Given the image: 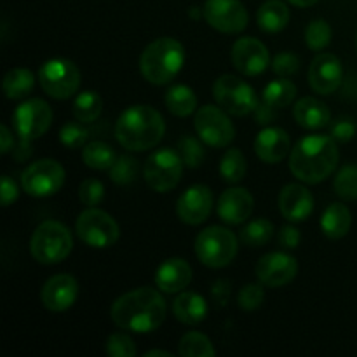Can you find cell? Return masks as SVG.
Instances as JSON below:
<instances>
[{"instance_id": "9a60e30c", "label": "cell", "mask_w": 357, "mask_h": 357, "mask_svg": "<svg viewBox=\"0 0 357 357\" xmlns=\"http://www.w3.org/2000/svg\"><path fill=\"white\" fill-rule=\"evenodd\" d=\"M232 63L239 73L246 77L261 75L271 65V54L264 42L258 38L243 37L234 42Z\"/></svg>"}, {"instance_id": "bcb514c9", "label": "cell", "mask_w": 357, "mask_h": 357, "mask_svg": "<svg viewBox=\"0 0 357 357\" xmlns=\"http://www.w3.org/2000/svg\"><path fill=\"white\" fill-rule=\"evenodd\" d=\"M300 230L295 229L291 225L281 227L278 234V244L282 248V250H295L300 244Z\"/></svg>"}, {"instance_id": "4316f807", "label": "cell", "mask_w": 357, "mask_h": 357, "mask_svg": "<svg viewBox=\"0 0 357 357\" xmlns=\"http://www.w3.org/2000/svg\"><path fill=\"white\" fill-rule=\"evenodd\" d=\"M352 227V215L349 208L340 202L330 204L323 213L321 218V229H323L324 236L330 239H342L349 234Z\"/></svg>"}, {"instance_id": "c3c4849f", "label": "cell", "mask_w": 357, "mask_h": 357, "mask_svg": "<svg viewBox=\"0 0 357 357\" xmlns=\"http://www.w3.org/2000/svg\"><path fill=\"white\" fill-rule=\"evenodd\" d=\"M275 108H272L271 105H267L265 101H261V103H258L257 110H255V117H257V122L258 124L265 126L268 124V122H272L275 119Z\"/></svg>"}, {"instance_id": "5bb4252c", "label": "cell", "mask_w": 357, "mask_h": 357, "mask_svg": "<svg viewBox=\"0 0 357 357\" xmlns=\"http://www.w3.org/2000/svg\"><path fill=\"white\" fill-rule=\"evenodd\" d=\"M202 16L222 33H239L248 26V10L241 0H206Z\"/></svg>"}, {"instance_id": "7bdbcfd3", "label": "cell", "mask_w": 357, "mask_h": 357, "mask_svg": "<svg viewBox=\"0 0 357 357\" xmlns=\"http://www.w3.org/2000/svg\"><path fill=\"white\" fill-rule=\"evenodd\" d=\"M265 300V291H264V284H246L237 295V303H239L241 309L248 310H257L258 307L264 303Z\"/></svg>"}, {"instance_id": "681fc988", "label": "cell", "mask_w": 357, "mask_h": 357, "mask_svg": "<svg viewBox=\"0 0 357 357\" xmlns=\"http://www.w3.org/2000/svg\"><path fill=\"white\" fill-rule=\"evenodd\" d=\"M0 142H2V149H0V152L7 153L13 150L14 138H13V132L9 131L7 126H2V128H0Z\"/></svg>"}, {"instance_id": "f35d334b", "label": "cell", "mask_w": 357, "mask_h": 357, "mask_svg": "<svg viewBox=\"0 0 357 357\" xmlns=\"http://www.w3.org/2000/svg\"><path fill=\"white\" fill-rule=\"evenodd\" d=\"M305 42L312 51H323L331 42V26L324 20H314L305 30Z\"/></svg>"}, {"instance_id": "f546056e", "label": "cell", "mask_w": 357, "mask_h": 357, "mask_svg": "<svg viewBox=\"0 0 357 357\" xmlns=\"http://www.w3.org/2000/svg\"><path fill=\"white\" fill-rule=\"evenodd\" d=\"M35 77L26 68H13L3 77V93L9 100H23L31 93Z\"/></svg>"}, {"instance_id": "ba28073f", "label": "cell", "mask_w": 357, "mask_h": 357, "mask_svg": "<svg viewBox=\"0 0 357 357\" xmlns=\"http://www.w3.org/2000/svg\"><path fill=\"white\" fill-rule=\"evenodd\" d=\"M183 173V159L173 149L155 150L143 166V178L152 190L166 194L176 188Z\"/></svg>"}, {"instance_id": "7c38bea8", "label": "cell", "mask_w": 357, "mask_h": 357, "mask_svg": "<svg viewBox=\"0 0 357 357\" xmlns=\"http://www.w3.org/2000/svg\"><path fill=\"white\" fill-rule=\"evenodd\" d=\"M13 122L14 129L20 135V142L31 143L49 131L52 124V108L47 101L31 98L14 110Z\"/></svg>"}, {"instance_id": "277c9868", "label": "cell", "mask_w": 357, "mask_h": 357, "mask_svg": "<svg viewBox=\"0 0 357 357\" xmlns=\"http://www.w3.org/2000/svg\"><path fill=\"white\" fill-rule=\"evenodd\" d=\"M185 63V49L181 42L171 37H160L150 42L139 58V70L146 82L164 86L181 72Z\"/></svg>"}, {"instance_id": "60d3db41", "label": "cell", "mask_w": 357, "mask_h": 357, "mask_svg": "<svg viewBox=\"0 0 357 357\" xmlns=\"http://www.w3.org/2000/svg\"><path fill=\"white\" fill-rule=\"evenodd\" d=\"M107 354L112 357H132L136 356L135 340L124 331L112 333L107 340Z\"/></svg>"}, {"instance_id": "7a4b0ae2", "label": "cell", "mask_w": 357, "mask_h": 357, "mask_svg": "<svg viewBox=\"0 0 357 357\" xmlns=\"http://www.w3.org/2000/svg\"><path fill=\"white\" fill-rule=\"evenodd\" d=\"M337 142L326 135H310L300 139L289 153V171L309 185L321 183L338 166Z\"/></svg>"}, {"instance_id": "e0dca14e", "label": "cell", "mask_w": 357, "mask_h": 357, "mask_svg": "<svg viewBox=\"0 0 357 357\" xmlns=\"http://www.w3.org/2000/svg\"><path fill=\"white\" fill-rule=\"evenodd\" d=\"M344 80V68L340 59L331 52H321L309 66V84L317 94H333Z\"/></svg>"}, {"instance_id": "4dcf8cb0", "label": "cell", "mask_w": 357, "mask_h": 357, "mask_svg": "<svg viewBox=\"0 0 357 357\" xmlns=\"http://www.w3.org/2000/svg\"><path fill=\"white\" fill-rule=\"evenodd\" d=\"M101 112H103V100L94 91H84L75 98L72 105V114L77 121L82 124H89L100 119Z\"/></svg>"}, {"instance_id": "2e32d148", "label": "cell", "mask_w": 357, "mask_h": 357, "mask_svg": "<svg viewBox=\"0 0 357 357\" xmlns=\"http://www.w3.org/2000/svg\"><path fill=\"white\" fill-rule=\"evenodd\" d=\"M257 278L258 281L268 288H282V286L289 284L293 279L296 278L298 272V264L293 257L288 253H268L258 260L257 268Z\"/></svg>"}, {"instance_id": "6da1fadb", "label": "cell", "mask_w": 357, "mask_h": 357, "mask_svg": "<svg viewBox=\"0 0 357 357\" xmlns=\"http://www.w3.org/2000/svg\"><path fill=\"white\" fill-rule=\"evenodd\" d=\"M166 302L157 289L138 288L119 296L110 309L112 321L121 330L132 333H150L166 319Z\"/></svg>"}, {"instance_id": "d4e9b609", "label": "cell", "mask_w": 357, "mask_h": 357, "mask_svg": "<svg viewBox=\"0 0 357 357\" xmlns=\"http://www.w3.org/2000/svg\"><path fill=\"white\" fill-rule=\"evenodd\" d=\"M173 314L180 323L195 326L208 316V302L197 293L185 291L173 302Z\"/></svg>"}, {"instance_id": "8d00e7d4", "label": "cell", "mask_w": 357, "mask_h": 357, "mask_svg": "<svg viewBox=\"0 0 357 357\" xmlns=\"http://www.w3.org/2000/svg\"><path fill=\"white\" fill-rule=\"evenodd\" d=\"M333 188L338 197L345 201H357V166L351 164L338 171L333 181Z\"/></svg>"}, {"instance_id": "74e56055", "label": "cell", "mask_w": 357, "mask_h": 357, "mask_svg": "<svg viewBox=\"0 0 357 357\" xmlns=\"http://www.w3.org/2000/svg\"><path fill=\"white\" fill-rule=\"evenodd\" d=\"M178 152H180L185 166L192 167V169L204 162V146L194 136H183V138L178 139Z\"/></svg>"}, {"instance_id": "cb8c5ba5", "label": "cell", "mask_w": 357, "mask_h": 357, "mask_svg": "<svg viewBox=\"0 0 357 357\" xmlns=\"http://www.w3.org/2000/svg\"><path fill=\"white\" fill-rule=\"evenodd\" d=\"M293 117L296 124L305 129L326 128L331 121L330 108L326 107V103L312 96H305L296 101L293 107Z\"/></svg>"}, {"instance_id": "e575fe53", "label": "cell", "mask_w": 357, "mask_h": 357, "mask_svg": "<svg viewBox=\"0 0 357 357\" xmlns=\"http://www.w3.org/2000/svg\"><path fill=\"white\" fill-rule=\"evenodd\" d=\"M274 236V225L265 218L253 220L241 230V241L250 248H261Z\"/></svg>"}, {"instance_id": "8992f818", "label": "cell", "mask_w": 357, "mask_h": 357, "mask_svg": "<svg viewBox=\"0 0 357 357\" xmlns=\"http://www.w3.org/2000/svg\"><path fill=\"white\" fill-rule=\"evenodd\" d=\"M194 250L199 261L206 267H227L237 255V237L225 227H208L199 232Z\"/></svg>"}, {"instance_id": "ee69618b", "label": "cell", "mask_w": 357, "mask_h": 357, "mask_svg": "<svg viewBox=\"0 0 357 357\" xmlns=\"http://www.w3.org/2000/svg\"><path fill=\"white\" fill-rule=\"evenodd\" d=\"M272 70L281 77L295 75L300 70V58L293 52H281L272 59Z\"/></svg>"}, {"instance_id": "7dc6e473", "label": "cell", "mask_w": 357, "mask_h": 357, "mask_svg": "<svg viewBox=\"0 0 357 357\" xmlns=\"http://www.w3.org/2000/svg\"><path fill=\"white\" fill-rule=\"evenodd\" d=\"M17 194H20V190H17V185L14 183V180H10L7 174H3L2 176V206L3 208H7V206L13 204V202L17 199Z\"/></svg>"}, {"instance_id": "83f0119b", "label": "cell", "mask_w": 357, "mask_h": 357, "mask_svg": "<svg viewBox=\"0 0 357 357\" xmlns=\"http://www.w3.org/2000/svg\"><path fill=\"white\" fill-rule=\"evenodd\" d=\"M167 110L176 117H188L197 108V96L188 86H173L164 96Z\"/></svg>"}, {"instance_id": "3957f363", "label": "cell", "mask_w": 357, "mask_h": 357, "mask_svg": "<svg viewBox=\"0 0 357 357\" xmlns=\"http://www.w3.org/2000/svg\"><path fill=\"white\" fill-rule=\"evenodd\" d=\"M166 132V122L155 108L132 105L115 122V138L131 152H145L159 145Z\"/></svg>"}, {"instance_id": "4fadbf2b", "label": "cell", "mask_w": 357, "mask_h": 357, "mask_svg": "<svg viewBox=\"0 0 357 357\" xmlns=\"http://www.w3.org/2000/svg\"><path fill=\"white\" fill-rule=\"evenodd\" d=\"M65 183V169L58 160L42 159L30 164L23 171L21 187L31 197H49L61 190Z\"/></svg>"}, {"instance_id": "f1b7e54d", "label": "cell", "mask_w": 357, "mask_h": 357, "mask_svg": "<svg viewBox=\"0 0 357 357\" xmlns=\"http://www.w3.org/2000/svg\"><path fill=\"white\" fill-rule=\"evenodd\" d=\"M296 96V86L289 79H278L272 80L265 86L261 93V101L271 105L275 110L289 107Z\"/></svg>"}, {"instance_id": "30bf717a", "label": "cell", "mask_w": 357, "mask_h": 357, "mask_svg": "<svg viewBox=\"0 0 357 357\" xmlns=\"http://www.w3.org/2000/svg\"><path fill=\"white\" fill-rule=\"evenodd\" d=\"M75 230L82 243L91 248H96V250L114 246L121 236L117 222L107 211L98 208H89L80 213L75 223Z\"/></svg>"}, {"instance_id": "d590c367", "label": "cell", "mask_w": 357, "mask_h": 357, "mask_svg": "<svg viewBox=\"0 0 357 357\" xmlns=\"http://www.w3.org/2000/svg\"><path fill=\"white\" fill-rule=\"evenodd\" d=\"M139 164L135 157L131 155H121L114 162V166L108 169V176L119 187H128L132 181L138 178Z\"/></svg>"}, {"instance_id": "d6986e66", "label": "cell", "mask_w": 357, "mask_h": 357, "mask_svg": "<svg viewBox=\"0 0 357 357\" xmlns=\"http://www.w3.org/2000/svg\"><path fill=\"white\" fill-rule=\"evenodd\" d=\"M213 208V194L206 185L187 188L178 199L176 215L187 225H201L208 220Z\"/></svg>"}, {"instance_id": "816d5d0a", "label": "cell", "mask_w": 357, "mask_h": 357, "mask_svg": "<svg viewBox=\"0 0 357 357\" xmlns=\"http://www.w3.org/2000/svg\"><path fill=\"white\" fill-rule=\"evenodd\" d=\"M153 356H164V357H171V354L167 351H149L145 354V357H153Z\"/></svg>"}, {"instance_id": "7402d4cb", "label": "cell", "mask_w": 357, "mask_h": 357, "mask_svg": "<svg viewBox=\"0 0 357 357\" xmlns=\"http://www.w3.org/2000/svg\"><path fill=\"white\" fill-rule=\"evenodd\" d=\"M291 139L282 128H265L255 139V152L258 159L267 164H278L288 157Z\"/></svg>"}, {"instance_id": "b9f144b4", "label": "cell", "mask_w": 357, "mask_h": 357, "mask_svg": "<svg viewBox=\"0 0 357 357\" xmlns=\"http://www.w3.org/2000/svg\"><path fill=\"white\" fill-rule=\"evenodd\" d=\"M105 197V187L100 180H94V178H87L80 183L79 187V199L84 206L87 208H94V206L100 204Z\"/></svg>"}, {"instance_id": "d6a6232c", "label": "cell", "mask_w": 357, "mask_h": 357, "mask_svg": "<svg viewBox=\"0 0 357 357\" xmlns=\"http://www.w3.org/2000/svg\"><path fill=\"white\" fill-rule=\"evenodd\" d=\"M248 171L246 157L237 149H229L220 160V176L227 183H239Z\"/></svg>"}, {"instance_id": "f5cc1de1", "label": "cell", "mask_w": 357, "mask_h": 357, "mask_svg": "<svg viewBox=\"0 0 357 357\" xmlns=\"http://www.w3.org/2000/svg\"><path fill=\"white\" fill-rule=\"evenodd\" d=\"M356 45H357V37H356Z\"/></svg>"}, {"instance_id": "ffe728a7", "label": "cell", "mask_w": 357, "mask_h": 357, "mask_svg": "<svg viewBox=\"0 0 357 357\" xmlns=\"http://www.w3.org/2000/svg\"><path fill=\"white\" fill-rule=\"evenodd\" d=\"M255 208V199L246 188H229L218 199L220 220L227 225H241L251 216Z\"/></svg>"}, {"instance_id": "836d02e7", "label": "cell", "mask_w": 357, "mask_h": 357, "mask_svg": "<svg viewBox=\"0 0 357 357\" xmlns=\"http://www.w3.org/2000/svg\"><path fill=\"white\" fill-rule=\"evenodd\" d=\"M178 352L185 357H215L216 351L211 340L199 331H190L183 335L178 345Z\"/></svg>"}, {"instance_id": "5b68a950", "label": "cell", "mask_w": 357, "mask_h": 357, "mask_svg": "<svg viewBox=\"0 0 357 357\" xmlns=\"http://www.w3.org/2000/svg\"><path fill=\"white\" fill-rule=\"evenodd\" d=\"M72 234L63 223L47 220L35 229L30 241L31 257L42 265H54L72 253Z\"/></svg>"}, {"instance_id": "484cf974", "label": "cell", "mask_w": 357, "mask_h": 357, "mask_svg": "<svg viewBox=\"0 0 357 357\" xmlns=\"http://www.w3.org/2000/svg\"><path fill=\"white\" fill-rule=\"evenodd\" d=\"M257 23L265 33H279L289 23V9L282 0H267L257 13Z\"/></svg>"}, {"instance_id": "603a6c76", "label": "cell", "mask_w": 357, "mask_h": 357, "mask_svg": "<svg viewBox=\"0 0 357 357\" xmlns=\"http://www.w3.org/2000/svg\"><path fill=\"white\" fill-rule=\"evenodd\" d=\"M192 267L183 258H169L155 272V286L162 293H180L190 284Z\"/></svg>"}, {"instance_id": "44dd1931", "label": "cell", "mask_w": 357, "mask_h": 357, "mask_svg": "<svg viewBox=\"0 0 357 357\" xmlns=\"http://www.w3.org/2000/svg\"><path fill=\"white\" fill-rule=\"evenodd\" d=\"M279 211L289 222H303L314 211V197L303 185L289 183L279 194Z\"/></svg>"}, {"instance_id": "f907efd6", "label": "cell", "mask_w": 357, "mask_h": 357, "mask_svg": "<svg viewBox=\"0 0 357 357\" xmlns=\"http://www.w3.org/2000/svg\"><path fill=\"white\" fill-rule=\"evenodd\" d=\"M289 3H293V6L296 7H310L314 6V3H317L319 0H288Z\"/></svg>"}, {"instance_id": "9c48e42d", "label": "cell", "mask_w": 357, "mask_h": 357, "mask_svg": "<svg viewBox=\"0 0 357 357\" xmlns=\"http://www.w3.org/2000/svg\"><path fill=\"white\" fill-rule=\"evenodd\" d=\"M38 82L47 96L68 100L80 87V70L70 59H49L38 70Z\"/></svg>"}, {"instance_id": "ac0fdd59", "label": "cell", "mask_w": 357, "mask_h": 357, "mask_svg": "<svg viewBox=\"0 0 357 357\" xmlns=\"http://www.w3.org/2000/svg\"><path fill=\"white\" fill-rule=\"evenodd\" d=\"M79 296V282L70 274L52 275L40 291V302L51 312H65Z\"/></svg>"}, {"instance_id": "f6af8a7d", "label": "cell", "mask_w": 357, "mask_h": 357, "mask_svg": "<svg viewBox=\"0 0 357 357\" xmlns=\"http://www.w3.org/2000/svg\"><path fill=\"white\" fill-rule=\"evenodd\" d=\"M356 132H357V126L354 121H351V119H340V121H337L333 126H331L330 136L335 139V142L347 143L354 138Z\"/></svg>"}, {"instance_id": "52a82bcc", "label": "cell", "mask_w": 357, "mask_h": 357, "mask_svg": "<svg viewBox=\"0 0 357 357\" xmlns=\"http://www.w3.org/2000/svg\"><path fill=\"white\" fill-rule=\"evenodd\" d=\"M213 96H215L218 107H222L227 114L237 115V117H246L251 112L257 110L258 96L253 87L243 79H237L236 75L218 77L213 86Z\"/></svg>"}, {"instance_id": "1f68e13d", "label": "cell", "mask_w": 357, "mask_h": 357, "mask_svg": "<svg viewBox=\"0 0 357 357\" xmlns=\"http://www.w3.org/2000/svg\"><path fill=\"white\" fill-rule=\"evenodd\" d=\"M82 160L91 169L108 171L117 160L114 149L105 142H91L84 146Z\"/></svg>"}, {"instance_id": "ab89813d", "label": "cell", "mask_w": 357, "mask_h": 357, "mask_svg": "<svg viewBox=\"0 0 357 357\" xmlns=\"http://www.w3.org/2000/svg\"><path fill=\"white\" fill-rule=\"evenodd\" d=\"M91 136V129L77 124V122H66L59 131V139L66 149H80L87 145V139Z\"/></svg>"}, {"instance_id": "8fae6325", "label": "cell", "mask_w": 357, "mask_h": 357, "mask_svg": "<svg viewBox=\"0 0 357 357\" xmlns=\"http://www.w3.org/2000/svg\"><path fill=\"white\" fill-rule=\"evenodd\" d=\"M194 128L199 138L213 149L229 146L236 138V128L222 107L206 105L195 112Z\"/></svg>"}]
</instances>
